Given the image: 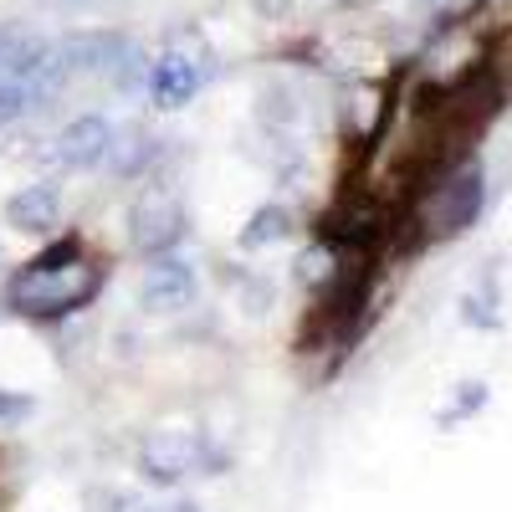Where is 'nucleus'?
<instances>
[{
    "instance_id": "nucleus-10",
    "label": "nucleus",
    "mask_w": 512,
    "mask_h": 512,
    "mask_svg": "<svg viewBox=\"0 0 512 512\" xmlns=\"http://www.w3.org/2000/svg\"><path fill=\"white\" fill-rule=\"evenodd\" d=\"M52 52H57V47H52L47 36H36V31H6V36H0V72L26 82Z\"/></svg>"
},
{
    "instance_id": "nucleus-6",
    "label": "nucleus",
    "mask_w": 512,
    "mask_h": 512,
    "mask_svg": "<svg viewBox=\"0 0 512 512\" xmlns=\"http://www.w3.org/2000/svg\"><path fill=\"white\" fill-rule=\"evenodd\" d=\"M108 149H113V123L103 113H82L57 134V159L67 169H98L108 164Z\"/></svg>"
},
{
    "instance_id": "nucleus-14",
    "label": "nucleus",
    "mask_w": 512,
    "mask_h": 512,
    "mask_svg": "<svg viewBox=\"0 0 512 512\" xmlns=\"http://www.w3.org/2000/svg\"><path fill=\"white\" fill-rule=\"evenodd\" d=\"M26 108H31V98H26V82L0 72V128H6V123H16Z\"/></svg>"
},
{
    "instance_id": "nucleus-12",
    "label": "nucleus",
    "mask_w": 512,
    "mask_h": 512,
    "mask_svg": "<svg viewBox=\"0 0 512 512\" xmlns=\"http://www.w3.org/2000/svg\"><path fill=\"white\" fill-rule=\"evenodd\" d=\"M108 159H113V169H118L123 180H139V175H144V164H149V159H159V144H154L149 134H139V128H134V134H123V139L113 134Z\"/></svg>"
},
{
    "instance_id": "nucleus-17",
    "label": "nucleus",
    "mask_w": 512,
    "mask_h": 512,
    "mask_svg": "<svg viewBox=\"0 0 512 512\" xmlns=\"http://www.w3.org/2000/svg\"><path fill=\"white\" fill-rule=\"evenodd\" d=\"M267 303H272V287L256 277V282H246V313H267Z\"/></svg>"
},
{
    "instance_id": "nucleus-15",
    "label": "nucleus",
    "mask_w": 512,
    "mask_h": 512,
    "mask_svg": "<svg viewBox=\"0 0 512 512\" xmlns=\"http://www.w3.org/2000/svg\"><path fill=\"white\" fill-rule=\"evenodd\" d=\"M36 415V400L21 395V390H0V425H21Z\"/></svg>"
},
{
    "instance_id": "nucleus-9",
    "label": "nucleus",
    "mask_w": 512,
    "mask_h": 512,
    "mask_svg": "<svg viewBox=\"0 0 512 512\" xmlns=\"http://www.w3.org/2000/svg\"><path fill=\"white\" fill-rule=\"evenodd\" d=\"M57 52H62V62L72 72H113V62L128 52V36H118V31H72Z\"/></svg>"
},
{
    "instance_id": "nucleus-1",
    "label": "nucleus",
    "mask_w": 512,
    "mask_h": 512,
    "mask_svg": "<svg viewBox=\"0 0 512 512\" xmlns=\"http://www.w3.org/2000/svg\"><path fill=\"white\" fill-rule=\"evenodd\" d=\"M103 272L82 256L77 241H57L52 251H41L31 267H21L6 282V303L21 318H67L98 292Z\"/></svg>"
},
{
    "instance_id": "nucleus-4",
    "label": "nucleus",
    "mask_w": 512,
    "mask_h": 512,
    "mask_svg": "<svg viewBox=\"0 0 512 512\" xmlns=\"http://www.w3.org/2000/svg\"><path fill=\"white\" fill-rule=\"evenodd\" d=\"M200 466V436H185V431H154L144 446H139V472L154 482V487H175L180 477H190Z\"/></svg>"
},
{
    "instance_id": "nucleus-16",
    "label": "nucleus",
    "mask_w": 512,
    "mask_h": 512,
    "mask_svg": "<svg viewBox=\"0 0 512 512\" xmlns=\"http://www.w3.org/2000/svg\"><path fill=\"white\" fill-rule=\"evenodd\" d=\"M487 405V384H461V400L441 415V425H451V420H461V415H472V410H482Z\"/></svg>"
},
{
    "instance_id": "nucleus-13",
    "label": "nucleus",
    "mask_w": 512,
    "mask_h": 512,
    "mask_svg": "<svg viewBox=\"0 0 512 512\" xmlns=\"http://www.w3.org/2000/svg\"><path fill=\"white\" fill-rule=\"evenodd\" d=\"M333 277H338L333 241H318V246H308L303 256H297V282L303 287H333Z\"/></svg>"
},
{
    "instance_id": "nucleus-7",
    "label": "nucleus",
    "mask_w": 512,
    "mask_h": 512,
    "mask_svg": "<svg viewBox=\"0 0 512 512\" xmlns=\"http://www.w3.org/2000/svg\"><path fill=\"white\" fill-rule=\"evenodd\" d=\"M57 216H62V195L57 185H26L6 200V221L21 231V236H52L57 231Z\"/></svg>"
},
{
    "instance_id": "nucleus-8",
    "label": "nucleus",
    "mask_w": 512,
    "mask_h": 512,
    "mask_svg": "<svg viewBox=\"0 0 512 512\" xmlns=\"http://www.w3.org/2000/svg\"><path fill=\"white\" fill-rule=\"evenodd\" d=\"M200 67L190 62V57H175V52H169V57H159L154 67H149V98L164 108V113H175V108H185L195 93H200Z\"/></svg>"
},
{
    "instance_id": "nucleus-3",
    "label": "nucleus",
    "mask_w": 512,
    "mask_h": 512,
    "mask_svg": "<svg viewBox=\"0 0 512 512\" xmlns=\"http://www.w3.org/2000/svg\"><path fill=\"white\" fill-rule=\"evenodd\" d=\"M180 236H185V205L159 185L139 190L128 205V246L139 256H164L180 246Z\"/></svg>"
},
{
    "instance_id": "nucleus-5",
    "label": "nucleus",
    "mask_w": 512,
    "mask_h": 512,
    "mask_svg": "<svg viewBox=\"0 0 512 512\" xmlns=\"http://www.w3.org/2000/svg\"><path fill=\"white\" fill-rule=\"evenodd\" d=\"M195 292H200L195 267L180 262L175 251L154 256L149 272H144V287H139V297H144V308H149V313H180V308L195 303Z\"/></svg>"
},
{
    "instance_id": "nucleus-2",
    "label": "nucleus",
    "mask_w": 512,
    "mask_h": 512,
    "mask_svg": "<svg viewBox=\"0 0 512 512\" xmlns=\"http://www.w3.org/2000/svg\"><path fill=\"white\" fill-rule=\"evenodd\" d=\"M482 205H487V175H482V164H456L451 175L431 190V205H425V231H431L436 241L461 236L466 226H477Z\"/></svg>"
},
{
    "instance_id": "nucleus-11",
    "label": "nucleus",
    "mask_w": 512,
    "mask_h": 512,
    "mask_svg": "<svg viewBox=\"0 0 512 512\" xmlns=\"http://www.w3.org/2000/svg\"><path fill=\"white\" fill-rule=\"evenodd\" d=\"M292 236V210L287 205H262V210H251V221L241 226L236 246L241 251H262V246H277Z\"/></svg>"
}]
</instances>
